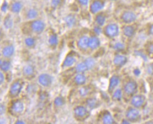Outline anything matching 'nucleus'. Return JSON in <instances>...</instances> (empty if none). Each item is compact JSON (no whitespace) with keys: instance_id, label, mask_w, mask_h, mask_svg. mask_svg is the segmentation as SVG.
Instances as JSON below:
<instances>
[{"instance_id":"nucleus-11","label":"nucleus","mask_w":153,"mask_h":124,"mask_svg":"<svg viewBox=\"0 0 153 124\" xmlns=\"http://www.w3.org/2000/svg\"><path fill=\"white\" fill-rule=\"evenodd\" d=\"M127 61L128 59L127 57L122 54H116L113 59L114 64L117 67H119V68L126 65Z\"/></svg>"},{"instance_id":"nucleus-33","label":"nucleus","mask_w":153,"mask_h":124,"mask_svg":"<svg viewBox=\"0 0 153 124\" xmlns=\"http://www.w3.org/2000/svg\"><path fill=\"white\" fill-rule=\"evenodd\" d=\"M64 103H65L64 99L61 97H56L54 100V104L57 107H60V106H63Z\"/></svg>"},{"instance_id":"nucleus-8","label":"nucleus","mask_w":153,"mask_h":124,"mask_svg":"<svg viewBox=\"0 0 153 124\" xmlns=\"http://www.w3.org/2000/svg\"><path fill=\"white\" fill-rule=\"evenodd\" d=\"M104 7V3L101 0H95L90 7V11L92 14H96L100 11Z\"/></svg>"},{"instance_id":"nucleus-24","label":"nucleus","mask_w":153,"mask_h":124,"mask_svg":"<svg viewBox=\"0 0 153 124\" xmlns=\"http://www.w3.org/2000/svg\"><path fill=\"white\" fill-rule=\"evenodd\" d=\"M122 98V91L118 88L115 90L112 94V99L114 101H120Z\"/></svg>"},{"instance_id":"nucleus-20","label":"nucleus","mask_w":153,"mask_h":124,"mask_svg":"<svg viewBox=\"0 0 153 124\" xmlns=\"http://www.w3.org/2000/svg\"><path fill=\"white\" fill-rule=\"evenodd\" d=\"M102 120L103 123L105 124H112L116 123L113 117L111 115V114L109 112H106L103 114Z\"/></svg>"},{"instance_id":"nucleus-12","label":"nucleus","mask_w":153,"mask_h":124,"mask_svg":"<svg viewBox=\"0 0 153 124\" xmlns=\"http://www.w3.org/2000/svg\"><path fill=\"white\" fill-rule=\"evenodd\" d=\"M88 111L87 108L82 106H79L74 109L75 116L79 119L85 118L87 115Z\"/></svg>"},{"instance_id":"nucleus-7","label":"nucleus","mask_w":153,"mask_h":124,"mask_svg":"<svg viewBox=\"0 0 153 124\" xmlns=\"http://www.w3.org/2000/svg\"><path fill=\"white\" fill-rule=\"evenodd\" d=\"M38 83L43 87H48L52 83V77L47 74H42L38 77Z\"/></svg>"},{"instance_id":"nucleus-32","label":"nucleus","mask_w":153,"mask_h":124,"mask_svg":"<svg viewBox=\"0 0 153 124\" xmlns=\"http://www.w3.org/2000/svg\"><path fill=\"white\" fill-rule=\"evenodd\" d=\"M85 62L86 64H87V67H88V70L93 69V68H94V67L95 64H96L95 60H94L93 58H87V59L85 60Z\"/></svg>"},{"instance_id":"nucleus-19","label":"nucleus","mask_w":153,"mask_h":124,"mask_svg":"<svg viewBox=\"0 0 153 124\" xmlns=\"http://www.w3.org/2000/svg\"><path fill=\"white\" fill-rule=\"evenodd\" d=\"M3 55L6 58H10L14 53V48L13 45H9L4 47L2 51Z\"/></svg>"},{"instance_id":"nucleus-22","label":"nucleus","mask_w":153,"mask_h":124,"mask_svg":"<svg viewBox=\"0 0 153 124\" xmlns=\"http://www.w3.org/2000/svg\"><path fill=\"white\" fill-rule=\"evenodd\" d=\"M87 78H86L85 75H83L82 73H79L77 75H75L74 78V81L79 85H83L85 83Z\"/></svg>"},{"instance_id":"nucleus-3","label":"nucleus","mask_w":153,"mask_h":124,"mask_svg":"<svg viewBox=\"0 0 153 124\" xmlns=\"http://www.w3.org/2000/svg\"><path fill=\"white\" fill-rule=\"evenodd\" d=\"M138 90V84L135 81L130 80L124 85L123 90L125 93L128 96L135 94Z\"/></svg>"},{"instance_id":"nucleus-4","label":"nucleus","mask_w":153,"mask_h":124,"mask_svg":"<svg viewBox=\"0 0 153 124\" xmlns=\"http://www.w3.org/2000/svg\"><path fill=\"white\" fill-rule=\"evenodd\" d=\"M145 101L146 98L144 95L136 94L132 97L130 103L133 107L139 109L144 105Z\"/></svg>"},{"instance_id":"nucleus-42","label":"nucleus","mask_w":153,"mask_h":124,"mask_svg":"<svg viewBox=\"0 0 153 124\" xmlns=\"http://www.w3.org/2000/svg\"><path fill=\"white\" fill-rule=\"evenodd\" d=\"M77 1L82 6L87 5L89 2V0H77Z\"/></svg>"},{"instance_id":"nucleus-15","label":"nucleus","mask_w":153,"mask_h":124,"mask_svg":"<svg viewBox=\"0 0 153 124\" xmlns=\"http://www.w3.org/2000/svg\"><path fill=\"white\" fill-rule=\"evenodd\" d=\"M86 104L90 109H94L100 106V101L95 98H90L87 99Z\"/></svg>"},{"instance_id":"nucleus-5","label":"nucleus","mask_w":153,"mask_h":124,"mask_svg":"<svg viewBox=\"0 0 153 124\" xmlns=\"http://www.w3.org/2000/svg\"><path fill=\"white\" fill-rule=\"evenodd\" d=\"M137 19V16L135 13L130 11H127L123 13L121 16L122 21L126 24H129L135 22Z\"/></svg>"},{"instance_id":"nucleus-21","label":"nucleus","mask_w":153,"mask_h":124,"mask_svg":"<svg viewBox=\"0 0 153 124\" xmlns=\"http://www.w3.org/2000/svg\"><path fill=\"white\" fill-rule=\"evenodd\" d=\"M76 62V59L73 56H68L65 58L62 66L64 68H69V67L72 66Z\"/></svg>"},{"instance_id":"nucleus-46","label":"nucleus","mask_w":153,"mask_h":124,"mask_svg":"<svg viewBox=\"0 0 153 124\" xmlns=\"http://www.w3.org/2000/svg\"><path fill=\"white\" fill-rule=\"evenodd\" d=\"M4 112H5V107L4 105H1V115H2L3 114H4Z\"/></svg>"},{"instance_id":"nucleus-34","label":"nucleus","mask_w":153,"mask_h":124,"mask_svg":"<svg viewBox=\"0 0 153 124\" xmlns=\"http://www.w3.org/2000/svg\"><path fill=\"white\" fill-rule=\"evenodd\" d=\"M38 16V12L35 9H30L27 13V17L30 19H33Z\"/></svg>"},{"instance_id":"nucleus-35","label":"nucleus","mask_w":153,"mask_h":124,"mask_svg":"<svg viewBox=\"0 0 153 124\" xmlns=\"http://www.w3.org/2000/svg\"><path fill=\"white\" fill-rule=\"evenodd\" d=\"M79 91V94L81 97H85L86 96H87L88 94L90 92V90L87 87H82L80 88Z\"/></svg>"},{"instance_id":"nucleus-37","label":"nucleus","mask_w":153,"mask_h":124,"mask_svg":"<svg viewBox=\"0 0 153 124\" xmlns=\"http://www.w3.org/2000/svg\"><path fill=\"white\" fill-rule=\"evenodd\" d=\"M61 3V0H51V6L56 8L58 7Z\"/></svg>"},{"instance_id":"nucleus-1","label":"nucleus","mask_w":153,"mask_h":124,"mask_svg":"<svg viewBox=\"0 0 153 124\" xmlns=\"http://www.w3.org/2000/svg\"><path fill=\"white\" fill-rule=\"evenodd\" d=\"M104 33L110 39L117 36L119 33V25L114 23L108 24L105 28Z\"/></svg>"},{"instance_id":"nucleus-48","label":"nucleus","mask_w":153,"mask_h":124,"mask_svg":"<svg viewBox=\"0 0 153 124\" xmlns=\"http://www.w3.org/2000/svg\"><path fill=\"white\" fill-rule=\"evenodd\" d=\"M16 123H21V124H22V123H25V122H23L22 120H17V122H16Z\"/></svg>"},{"instance_id":"nucleus-28","label":"nucleus","mask_w":153,"mask_h":124,"mask_svg":"<svg viewBox=\"0 0 153 124\" xmlns=\"http://www.w3.org/2000/svg\"><path fill=\"white\" fill-rule=\"evenodd\" d=\"M23 72H24V74L26 76L32 75L34 73L33 67L31 65H27L25 67H24V68L23 69Z\"/></svg>"},{"instance_id":"nucleus-44","label":"nucleus","mask_w":153,"mask_h":124,"mask_svg":"<svg viewBox=\"0 0 153 124\" xmlns=\"http://www.w3.org/2000/svg\"><path fill=\"white\" fill-rule=\"evenodd\" d=\"M4 81V76L3 75V74L2 72L0 73V83H1V85L2 83H3Z\"/></svg>"},{"instance_id":"nucleus-31","label":"nucleus","mask_w":153,"mask_h":124,"mask_svg":"<svg viewBox=\"0 0 153 124\" xmlns=\"http://www.w3.org/2000/svg\"><path fill=\"white\" fill-rule=\"evenodd\" d=\"M48 42L51 46H55L57 45V42H58V39L56 34H53L50 36L48 40Z\"/></svg>"},{"instance_id":"nucleus-25","label":"nucleus","mask_w":153,"mask_h":124,"mask_svg":"<svg viewBox=\"0 0 153 124\" xmlns=\"http://www.w3.org/2000/svg\"><path fill=\"white\" fill-rule=\"evenodd\" d=\"M4 26L6 29H9L13 26V21L10 16H7L4 20Z\"/></svg>"},{"instance_id":"nucleus-30","label":"nucleus","mask_w":153,"mask_h":124,"mask_svg":"<svg viewBox=\"0 0 153 124\" xmlns=\"http://www.w3.org/2000/svg\"><path fill=\"white\" fill-rule=\"evenodd\" d=\"M113 48L119 52L122 51L126 48V45H124L123 43L121 42H117L115 43L113 46Z\"/></svg>"},{"instance_id":"nucleus-39","label":"nucleus","mask_w":153,"mask_h":124,"mask_svg":"<svg viewBox=\"0 0 153 124\" xmlns=\"http://www.w3.org/2000/svg\"><path fill=\"white\" fill-rule=\"evenodd\" d=\"M148 52L151 56L153 57V43L149 45L148 47Z\"/></svg>"},{"instance_id":"nucleus-49","label":"nucleus","mask_w":153,"mask_h":124,"mask_svg":"<svg viewBox=\"0 0 153 124\" xmlns=\"http://www.w3.org/2000/svg\"><path fill=\"white\" fill-rule=\"evenodd\" d=\"M112 1H116V0H112Z\"/></svg>"},{"instance_id":"nucleus-9","label":"nucleus","mask_w":153,"mask_h":124,"mask_svg":"<svg viewBox=\"0 0 153 124\" xmlns=\"http://www.w3.org/2000/svg\"><path fill=\"white\" fill-rule=\"evenodd\" d=\"M24 110V104L21 101H16L13 103L11 106L12 113L14 115L21 114Z\"/></svg>"},{"instance_id":"nucleus-18","label":"nucleus","mask_w":153,"mask_h":124,"mask_svg":"<svg viewBox=\"0 0 153 124\" xmlns=\"http://www.w3.org/2000/svg\"><path fill=\"white\" fill-rule=\"evenodd\" d=\"M100 45V40L97 36H92L90 39L89 47L91 50L98 48Z\"/></svg>"},{"instance_id":"nucleus-13","label":"nucleus","mask_w":153,"mask_h":124,"mask_svg":"<svg viewBox=\"0 0 153 124\" xmlns=\"http://www.w3.org/2000/svg\"><path fill=\"white\" fill-rule=\"evenodd\" d=\"M120 78L117 75H113L109 80L108 91L109 93L113 91V90L116 88L120 83Z\"/></svg>"},{"instance_id":"nucleus-16","label":"nucleus","mask_w":153,"mask_h":124,"mask_svg":"<svg viewBox=\"0 0 153 124\" xmlns=\"http://www.w3.org/2000/svg\"><path fill=\"white\" fill-rule=\"evenodd\" d=\"M64 21L66 25L68 27H72L75 25L76 22V19L75 16L74 14H69L65 17Z\"/></svg>"},{"instance_id":"nucleus-23","label":"nucleus","mask_w":153,"mask_h":124,"mask_svg":"<svg viewBox=\"0 0 153 124\" xmlns=\"http://www.w3.org/2000/svg\"><path fill=\"white\" fill-rule=\"evenodd\" d=\"M75 70L78 73H83L85 71L88 70V67H87V64H85V62H81V63H79L76 65V68H75Z\"/></svg>"},{"instance_id":"nucleus-17","label":"nucleus","mask_w":153,"mask_h":124,"mask_svg":"<svg viewBox=\"0 0 153 124\" xmlns=\"http://www.w3.org/2000/svg\"><path fill=\"white\" fill-rule=\"evenodd\" d=\"M135 33V29L131 25H127L123 28V33L128 38L132 37Z\"/></svg>"},{"instance_id":"nucleus-10","label":"nucleus","mask_w":153,"mask_h":124,"mask_svg":"<svg viewBox=\"0 0 153 124\" xmlns=\"http://www.w3.org/2000/svg\"><path fill=\"white\" fill-rule=\"evenodd\" d=\"M31 27L34 32L36 33H41L45 30V24L43 21L40 20H36L32 22Z\"/></svg>"},{"instance_id":"nucleus-26","label":"nucleus","mask_w":153,"mask_h":124,"mask_svg":"<svg viewBox=\"0 0 153 124\" xmlns=\"http://www.w3.org/2000/svg\"><path fill=\"white\" fill-rule=\"evenodd\" d=\"M0 66H1V71L4 72H7L8 71H9V69H10L11 64V62L9 61H1V62H0Z\"/></svg>"},{"instance_id":"nucleus-43","label":"nucleus","mask_w":153,"mask_h":124,"mask_svg":"<svg viewBox=\"0 0 153 124\" xmlns=\"http://www.w3.org/2000/svg\"><path fill=\"white\" fill-rule=\"evenodd\" d=\"M133 74L135 75V76H137V77H138V76H140V74H141V71L138 68L134 69L133 70Z\"/></svg>"},{"instance_id":"nucleus-40","label":"nucleus","mask_w":153,"mask_h":124,"mask_svg":"<svg viewBox=\"0 0 153 124\" xmlns=\"http://www.w3.org/2000/svg\"><path fill=\"white\" fill-rule=\"evenodd\" d=\"M135 53L137 54V55H138V56H141V58L143 59V60L147 61L148 58H147V56H146V55L145 54L143 53H142V52H141V51H136V52H135Z\"/></svg>"},{"instance_id":"nucleus-14","label":"nucleus","mask_w":153,"mask_h":124,"mask_svg":"<svg viewBox=\"0 0 153 124\" xmlns=\"http://www.w3.org/2000/svg\"><path fill=\"white\" fill-rule=\"evenodd\" d=\"M90 39L87 36H83L78 42V46L82 50L87 49L89 46Z\"/></svg>"},{"instance_id":"nucleus-45","label":"nucleus","mask_w":153,"mask_h":124,"mask_svg":"<svg viewBox=\"0 0 153 124\" xmlns=\"http://www.w3.org/2000/svg\"><path fill=\"white\" fill-rule=\"evenodd\" d=\"M149 32V33H150L152 36H153V24L150 26Z\"/></svg>"},{"instance_id":"nucleus-36","label":"nucleus","mask_w":153,"mask_h":124,"mask_svg":"<svg viewBox=\"0 0 153 124\" xmlns=\"http://www.w3.org/2000/svg\"><path fill=\"white\" fill-rule=\"evenodd\" d=\"M25 43L28 47H33L35 44V40L33 38L28 37L25 40Z\"/></svg>"},{"instance_id":"nucleus-29","label":"nucleus","mask_w":153,"mask_h":124,"mask_svg":"<svg viewBox=\"0 0 153 124\" xmlns=\"http://www.w3.org/2000/svg\"><path fill=\"white\" fill-rule=\"evenodd\" d=\"M96 22L99 26L101 27L104 25L105 22H106V17L101 14H98L96 17Z\"/></svg>"},{"instance_id":"nucleus-2","label":"nucleus","mask_w":153,"mask_h":124,"mask_svg":"<svg viewBox=\"0 0 153 124\" xmlns=\"http://www.w3.org/2000/svg\"><path fill=\"white\" fill-rule=\"evenodd\" d=\"M126 117L130 122H137L140 119V112L138 108L134 107L130 108L126 112Z\"/></svg>"},{"instance_id":"nucleus-6","label":"nucleus","mask_w":153,"mask_h":124,"mask_svg":"<svg viewBox=\"0 0 153 124\" xmlns=\"http://www.w3.org/2000/svg\"><path fill=\"white\" fill-rule=\"evenodd\" d=\"M22 89V85L20 82H15L11 85L9 89V94L12 97H16L21 93Z\"/></svg>"},{"instance_id":"nucleus-27","label":"nucleus","mask_w":153,"mask_h":124,"mask_svg":"<svg viewBox=\"0 0 153 124\" xmlns=\"http://www.w3.org/2000/svg\"><path fill=\"white\" fill-rule=\"evenodd\" d=\"M22 4L20 2H15L11 6V11L14 13H19L21 11Z\"/></svg>"},{"instance_id":"nucleus-47","label":"nucleus","mask_w":153,"mask_h":124,"mask_svg":"<svg viewBox=\"0 0 153 124\" xmlns=\"http://www.w3.org/2000/svg\"><path fill=\"white\" fill-rule=\"evenodd\" d=\"M130 123L131 122L128 120H127V119H123L122 122V123H127V124L128 123H128Z\"/></svg>"},{"instance_id":"nucleus-41","label":"nucleus","mask_w":153,"mask_h":124,"mask_svg":"<svg viewBox=\"0 0 153 124\" xmlns=\"http://www.w3.org/2000/svg\"><path fill=\"white\" fill-rule=\"evenodd\" d=\"M7 8H8V4H7V2L3 3V4L1 6V11L3 12H6L7 11Z\"/></svg>"},{"instance_id":"nucleus-38","label":"nucleus","mask_w":153,"mask_h":124,"mask_svg":"<svg viewBox=\"0 0 153 124\" xmlns=\"http://www.w3.org/2000/svg\"><path fill=\"white\" fill-rule=\"evenodd\" d=\"M100 27L101 26H96L93 28L94 32L97 35H100L102 33V29H101V28Z\"/></svg>"}]
</instances>
